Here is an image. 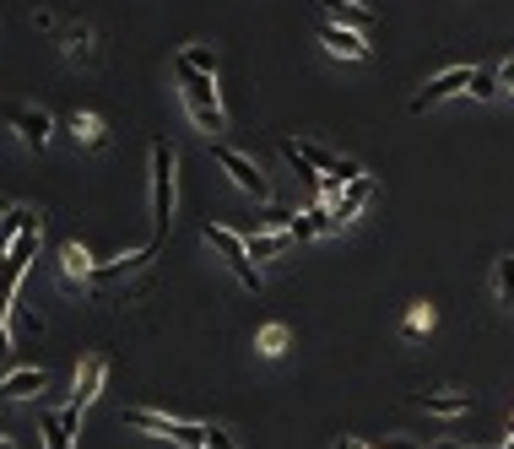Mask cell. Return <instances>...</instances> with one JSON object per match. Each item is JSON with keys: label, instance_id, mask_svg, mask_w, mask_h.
Wrapping results in <instances>:
<instances>
[{"label": "cell", "instance_id": "6da1fadb", "mask_svg": "<svg viewBox=\"0 0 514 449\" xmlns=\"http://www.w3.org/2000/svg\"><path fill=\"white\" fill-rule=\"evenodd\" d=\"M179 71V98L184 109H190V120L206 130V136H217V130H228V114H222V98H217V76L212 71H195V65L174 60Z\"/></svg>", "mask_w": 514, "mask_h": 449}, {"label": "cell", "instance_id": "7a4b0ae2", "mask_svg": "<svg viewBox=\"0 0 514 449\" xmlns=\"http://www.w3.org/2000/svg\"><path fill=\"white\" fill-rule=\"evenodd\" d=\"M174 168H179V152L168 136L152 141V244L168 239L174 228Z\"/></svg>", "mask_w": 514, "mask_h": 449}, {"label": "cell", "instance_id": "3957f363", "mask_svg": "<svg viewBox=\"0 0 514 449\" xmlns=\"http://www.w3.org/2000/svg\"><path fill=\"white\" fill-rule=\"evenodd\" d=\"M282 157H287V163H309L314 174H320L325 184H336V190H347L352 179H363V168L352 163V157L320 147V141H293V136H287V141H282Z\"/></svg>", "mask_w": 514, "mask_h": 449}, {"label": "cell", "instance_id": "277c9868", "mask_svg": "<svg viewBox=\"0 0 514 449\" xmlns=\"http://www.w3.org/2000/svg\"><path fill=\"white\" fill-rule=\"evenodd\" d=\"M130 428L152 433V439H168L179 449H206V439H212V428L206 422H184V417H168V412H147V406H130L125 412Z\"/></svg>", "mask_w": 514, "mask_h": 449}, {"label": "cell", "instance_id": "5b68a950", "mask_svg": "<svg viewBox=\"0 0 514 449\" xmlns=\"http://www.w3.org/2000/svg\"><path fill=\"white\" fill-rule=\"evenodd\" d=\"M206 244H212L222 260H228V271L239 276V282L249 287V293H260V271H255V260H249V244H244V233H239V228H222V222H206Z\"/></svg>", "mask_w": 514, "mask_h": 449}, {"label": "cell", "instance_id": "8992f818", "mask_svg": "<svg viewBox=\"0 0 514 449\" xmlns=\"http://www.w3.org/2000/svg\"><path fill=\"white\" fill-rule=\"evenodd\" d=\"M212 157H217L222 168H228V174H233V184H239L244 195H255V201H266V195H271V184H266V174H260V168L249 163L244 152H233V147H222V141H212Z\"/></svg>", "mask_w": 514, "mask_h": 449}, {"label": "cell", "instance_id": "52a82bcc", "mask_svg": "<svg viewBox=\"0 0 514 449\" xmlns=\"http://www.w3.org/2000/svg\"><path fill=\"white\" fill-rule=\"evenodd\" d=\"M6 120H11V130L22 136V147H28V152H44V147H49V136H55V120H49L44 109H28V103L6 109Z\"/></svg>", "mask_w": 514, "mask_h": 449}, {"label": "cell", "instance_id": "ba28073f", "mask_svg": "<svg viewBox=\"0 0 514 449\" xmlns=\"http://www.w3.org/2000/svg\"><path fill=\"white\" fill-rule=\"evenodd\" d=\"M103 379H109V358H103V352H87L82 363H76V385H71V406H87L98 401L103 395Z\"/></svg>", "mask_w": 514, "mask_h": 449}, {"label": "cell", "instance_id": "9c48e42d", "mask_svg": "<svg viewBox=\"0 0 514 449\" xmlns=\"http://www.w3.org/2000/svg\"><path fill=\"white\" fill-rule=\"evenodd\" d=\"M152 260H157V244L136 249V255H125V260H109V266H98V271H92V293H109V287L130 282V276H136V271H147Z\"/></svg>", "mask_w": 514, "mask_h": 449}, {"label": "cell", "instance_id": "30bf717a", "mask_svg": "<svg viewBox=\"0 0 514 449\" xmlns=\"http://www.w3.org/2000/svg\"><path fill=\"white\" fill-rule=\"evenodd\" d=\"M471 76H477L471 65H455V71L433 76V82L412 98V114H423V109H433V103H444V98H455V92H466V87H471Z\"/></svg>", "mask_w": 514, "mask_h": 449}, {"label": "cell", "instance_id": "8fae6325", "mask_svg": "<svg viewBox=\"0 0 514 449\" xmlns=\"http://www.w3.org/2000/svg\"><path fill=\"white\" fill-rule=\"evenodd\" d=\"M38 433H44V449H71L76 433H82V406H65V412H49L38 422Z\"/></svg>", "mask_w": 514, "mask_h": 449}, {"label": "cell", "instance_id": "7c38bea8", "mask_svg": "<svg viewBox=\"0 0 514 449\" xmlns=\"http://www.w3.org/2000/svg\"><path fill=\"white\" fill-rule=\"evenodd\" d=\"M92 271H98V260H87L82 244H65L60 249V282L71 287V293H76V287H87V293H92Z\"/></svg>", "mask_w": 514, "mask_h": 449}, {"label": "cell", "instance_id": "4fadbf2b", "mask_svg": "<svg viewBox=\"0 0 514 449\" xmlns=\"http://www.w3.org/2000/svg\"><path fill=\"white\" fill-rule=\"evenodd\" d=\"M320 44L331 49V55H341V60H368L363 33H358V28H341V22H325V28H320Z\"/></svg>", "mask_w": 514, "mask_h": 449}, {"label": "cell", "instance_id": "5bb4252c", "mask_svg": "<svg viewBox=\"0 0 514 449\" xmlns=\"http://www.w3.org/2000/svg\"><path fill=\"white\" fill-rule=\"evenodd\" d=\"M44 385H49L44 368H11V374L0 379V395H6V401H33V395H44Z\"/></svg>", "mask_w": 514, "mask_h": 449}, {"label": "cell", "instance_id": "9a60e30c", "mask_svg": "<svg viewBox=\"0 0 514 449\" xmlns=\"http://www.w3.org/2000/svg\"><path fill=\"white\" fill-rule=\"evenodd\" d=\"M368 195H374V179H368V174H363V179H352L347 190L336 195V206H331V211H336V228H347V222L358 217V211L368 206Z\"/></svg>", "mask_w": 514, "mask_h": 449}, {"label": "cell", "instance_id": "2e32d148", "mask_svg": "<svg viewBox=\"0 0 514 449\" xmlns=\"http://www.w3.org/2000/svg\"><path fill=\"white\" fill-rule=\"evenodd\" d=\"M293 239H325V233H336V211L331 206H314V211H298L293 217Z\"/></svg>", "mask_w": 514, "mask_h": 449}, {"label": "cell", "instance_id": "e0dca14e", "mask_svg": "<svg viewBox=\"0 0 514 449\" xmlns=\"http://www.w3.org/2000/svg\"><path fill=\"white\" fill-rule=\"evenodd\" d=\"M412 406H423L433 417H460L471 412V395H439V390H412Z\"/></svg>", "mask_w": 514, "mask_h": 449}, {"label": "cell", "instance_id": "ac0fdd59", "mask_svg": "<svg viewBox=\"0 0 514 449\" xmlns=\"http://www.w3.org/2000/svg\"><path fill=\"white\" fill-rule=\"evenodd\" d=\"M293 217L298 211H282V206H266V211H255V217H244V239H255V233H287L293 228Z\"/></svg>", "mask_w": 514, "mask_h": 449}, {"label": "cell", "instance_id": "d6986e66", "mask_svg": "<svg viewBox=\"0 0 514 449\" xmlns=\"http://www.w3.org/2000/svg\"><path fill=\"white\" fill-rule=\"evenodd\" d=\"M325 17H331V22H341V28H358V33H368V28H374V11H368V6H358V0H325Z\"/></svg>", "mask_w": 514, "mask_h": 449}, {"label": "cell", "instance_id": "ffe728a7", "mask_svg": "<svg viewBox=\"0 0 514 449\" xmlns=\"http://www.w3.org/2000/svg\"><path fill=\"white\" fill-rule=\"evenodd\" d=\"M6 330H11V341H17V347H22V341H33L38 336V330H44V325H38V314L28 309V303H22V298H11V309H6Z\"/></svg>", "mask_w": 514, "mask_h": 449}, {"label": "cell", "instance_id": "44dd1931", "mask_svg": "<svg viewBox=\"0 0 514 449\" xmlns=\"http://www.w3.org/2000/svg\"><path fill=\"white\" fill-rule=\"evenodd\" d=\"M60 44H65V55H71V60H92V55H98V33H92L87 22H71V28L60 33Z\"/></svg>", "mask_w": 514, "mask_h": 449}, {"label": "cell", "instance_id": "7402d4cb", "mask_svg": "<svg viewBox=\"0 0 514 449\" xmlns=\"http://www.w3.org/2000/svg\"><path fill=\"white\" fill-rule=\"evenodd\" d=\"M244 244H249V260H276L293 244V233H255V239H244Z\"/></svg>", "mask_w": 514, "mask_h": 449}, {"label": "cell", "instance_id": "603a6c76", "mask_svg": "<svg viewBox=\"0 0 514 449\" xmlns=\"http://www.w3.org/2000/svg\"><path fill=\"white\" fill-rule=\"evenodd\" d=\"M71 136L82 141V147H98V141H103V120H98V114H82V109H76V114H71Z\"/></svg>", "mask_w": 514, "mask_h": 449}, {"label": "cell", "instance_id": "cb8c5ba5", "mask_svg": "<svg viewBox=\"0 0 514 449\" xmlns=\"http://www.w3.org/2000/svg\"><path fill=\"white\" fill-rule=\"evenodd\" d=\"M174 60H184V65H195V71H212L217 76V55L212 49H201V44H190V49H179Z\"/></svg>", "mask_w": 514, "mask_h": 449}, {"label": "cell", "instance_id": "d4e9b609", "mask_svg": "<svg viewBox=\"0 0 514 449\" xmlns=\"http://www.w3.org/2000/svg\"><path fill=\"white\" fill-rule=\"evenodd\" d=\"M260 352H266V358L287 352V325H266V330H260Z\"/></svg>", "mask_w": 514, "mask_h": 449}, {"label": "cell", "instance_id": "484cf974", "mask_svg": "<svg viewBox=\"0 0 514 449\" xmlns=\"http://www.w3.org/2000/svg\"><path fill=\"white\" fill-rule=\"evenodd\" d=\"M493 282H498V298H504V303H514V255H504V260H498V276H493Z\"/></svg>", "mask_w": 514, "mask_h": 449}, {"label": "cell", "instance_id": "4316f807", "mask_svg": "<svg viewBox=\"0 0 514 449\" xmlns=\"http://www.w3.org/2000/svg\"><path fill=\"white\" fill-rule=\"evenodd\" d=\"M466 92H471V98H498V71H477Z\"/></svg>", "mask_w": 514, "mask_h": 449}, {"label": "cell", "instance_id": "83f0119b", "mask_svg": "<svg viewBox=\"0 0 514 449\" xmlns=\"http://www.w3.org/2000/svg\"><path fill=\"white\" fill-rule=\"evenodd\" d=\"M428 325H433V309H428V303H417L412 320H406V330H428Z\"/></svg>", "mask_w": 514, "mask_h": 449}, {"label": "cell", "instance_id": "f1b7e54d", "mask_svg": "<svg viewBox=\"0 0 514 449\" xmlns=\"http://www.w3.org/2000/svg\"><path fill=\"white\" fill-rule=\"evenodd\" d=\"M498 87H504V92H514V60H504V65H498Z\"/></svg>", "mask_w": 514, "mask_h": 449}, {"label": "cell", "instance_id": "f546056e", "mask_svg": "<svg viewBox=\"0 0 514 449\" xmlns=\"http://www.w3.org/2000/svg\"><path fill=\"white\" fill-rule=\"evenodd\" d=\"M206 449H233V433H222V428H212V439H206Z\"/></svg>", "mask_w": 514, "mask_h": 449}, {"label": "cell", "instance_id": "4dcf8cb0", "mask_svg": "<svg viewBox=\"0 0 514 449\" xmlns=\"http://www.w3.org/2000/svg\"><path fill=\"white\" fill-rule=\"evenodd\" d=\"M379 449H417V444H412V439H385Z\"/></svg>", "mask_w": 514, "mask_h": 449}, {"label": "cell", "instance_id": "1f68e13d", "mask_svg": "<svg viewBox=\"0 0 514 449\" xmlns=\"http://www.w3.org/2000/svg\"><path fill=\"white\" fill-rule=\"evenodd\" d=\"M0 449H17V444H11V433H0Z\"/></svg>", "mask_w": 514, "mask_h": 449}, {"label": "cell", "instance_id": "d6a6232c", "mask_svg": "<svg viewBox=\"0 0 514 449\" xmlns=\"http://www.w3.org/2000/svg\"><path fill=\"white\" fill-rule=\"evenodd\" d=\"M6 211H11V201H6V195H0V217H6Z\"/></svg>", "mask_w": 514, "mask_h": 449}, {"label": "cell", "instance_id": "836d02e7", "mask_svg": "<svg viewBox=\"0 0 514 449\" xmlns=\"http://www.w3.org/2000/svg\"><path fill=\"white\" fill-rule=\"evenodd\" d=\"M504 449H514V439H509V444H504Z\"/></svg>", "mask_w": 514, "mask_h": 449}]
</instances>
